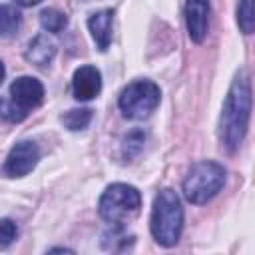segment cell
Listing matches in <instances>:
<instances>
[{"instance_id":"cell-1","label":"cell","mask_w":255,"mask_h":255,"mask_svg":"<svg viewBox=\"0 0 255 255\" xmlns=\"http://www.w3.org/2000/svg\"><path fill=\"white\" fill-rule=\"evenodd\" d=\"M249 114H251V82H249V74L245 70H239L223 102V110L219 118V141L229 153L241 145L247 133Z\"/></svg>"},{"instance_id":"cell-2","label":"cell","mask_w":255,"mask_h":255,"mask_svg":"<svg viewBox=\"0 0 255 255\" xmlns=\"http://www.w3.org/2000/svg\"><path fill=\"white\" fill-rule=\"evenodd\" d=\"M149 229L153 239L163 247H171L179 241L183 229V207L173 189H161L155 195Z\"/></svg>"},{"instance_id":"cell-3","label":"cell","mask_w":255,"mask_h":255,"mask_svg":"<svg viewBox=\"0 0 255 255\" xmlns=\"http://www.w3.org/2000/svg\"><path fill=\"white\" fill-rule=\"evenodd\" d=\"M225 183V167L217 161L203 159L195 163L183 179V195L189 203L201 205L213 199Z\"/></svg>"},{"instance_id":"cell-4","label":"cell","mask_w":255,"mask_h":255,"mask_svg":"<svg viewBox=\"0 0 255 255\" xmlns=\"http://www.w3.org/2000/svg\"><path fill=\"white\" fill-rule=\"evenodd\" d=\"M159 88L149 80H137L128 84L118 100L122 114L129 120H143L147 118L159 104Z\"/></svg>"},{"instance_id":"cell-5","label":"cell","mask_w":255,"mask_h":255,"mask_svg":"<svg viewBox=\"0 0 255 255\" xmlns=\"http://www.w3.org/2000/svg\"><path fill=\"white\" fill-rule=\"evenodd\" d=\"M139 205H141V195L133 185L114 183L102 193L98 211H100L102 219H106L110 223H120L128 215L135 213L139 209Z\"/></svg>"},{"instance_id":"cell-6","label":"cell","mask_w":255,"mask_h":255,"mask_svg":"<svg viewBox=\"0 0 255 255\" xmlns=\"http://www.w3.org/2000/svg\"><path fill=\"white\" fill-rule=\"evenodd\" d=\"M38 159H40V149L34 141H30V139L18 141L6 157L4 173L8 177H24L36 167Z\"/></svg>"},{"instance_id":"cell-7","label":"cell","mask_w":255,"mask_h":255,"mask_svg":"<svg viewBox=\"0 0 255 255\" xmlns=\"http://www.w3.org/2000/svg\"><path fill=\"white\" fill-rule=\"evenodd\" d=\"M10 100L24 112L28 114L30 110L38 108L44 100V86L40 80L32 76H20L10 84Z\"/></svg>"},{"instance_id":"cell-8","label":"cell","mask_w":255,"mask_h":255,"mask_svg":"<svg viewBox=\"0 0 255 255\" xmlns=\"http://www.w3.org/2000/svg\"><path fill=\"white\" fill-rule=\"evenodd\" d=\"M185 24L193 42H203L209 28V0H187L185 2Z\"/></svg>"},{"instance_id":"cell-9","label":"cell","mask_w":255,"mask_h":255,"mask_svg":"<svg viewBox=\"0 0 255 255\" xmlns=\"http://www.w3.org/2000/svg\"><path fill=\"white\" fill-rule=\"evenodd\" d=\"M102 90V74L94 66H80L72 78V92L74 98L80 102L94 100Z\"/></svg>"},{"instance_id":"cell-10","label":"cell","mask_w":255,"mask_h":255,"mask_svg":"<svg viewBox=\"0 0 255 255\" xmlns=\"http://www.w3.org/2000/svg\"><path fill=\"white\" fill-rule=\"evenodd\" d=\"M112 26H114V10H100L94 12L88 20V28L92 32L94 42L100 50H106L112 42Z\"/></svg>"},{"instance_id":"cell-11","label":"cell","mask_w":255,"mask_h":255,"mask_svg":"<svg viewBox=\"0 0 255 255\" xmlns=\"http://www.w3.org/2000/svg\"><path fill=\"white\" fill-rule=\"evenodd\" d=\"M56 56V44L46 36V34H38L30 40L28 48H26V60L32 62L34 66H48Z\"/></svg>"},{"instance_id":"cell-12","label":"cell","mask_w":255,"mask_h":255,"mask_svg":"<svg viewBox=\"0 0 255 255\" xmlns=\"http://www.w3.org/2000/svg\"><path fill=\"white\" fill-rule=\"evenodd\" d=\"M22 26V14L16 6L0 4V36H14Z\"/></svg>"},{"instance_id":"cell-13","label":"cell","mask_w":255,"mask_h":255,"mask_svg":"<svg viewBox=\"0 0 255 255\" xmlns=\"http://www.w3.org/2000/svg\"><path fill=\"white\" fill-rule=\"evenodd\" d=\"M40 24H42V28H44L46 32L56 34V32H62V30L66 28L68 18H66L64 12H60V10H56V8H46V10H42V14H40Z\"/></svg>"},{"instance_id":"cell-14","label":"cell","mask_w":255,"mask_h":255,"mask_svg":"<svg viewBox=\"0 0 255 255\" xmlns=\"http://www.w3.org/2000/svg\"><path fill=\"white\" fill-rule=\"evenodd\" d=\"M62 122L68 129L72 131H78V129H84L88 128V124L92 122V110L90 108H74L70 110L68 114L62 116Z\"/></svg>"},{"instance_id":"cell-15","label":"cell","mask_w":255,"mask_h":255,"mask_svg":"<svg viewBox=\"0 0 255 255\" xmlns=\"http://www.w3.org/2000/svg\"><path fill=\"white\" fill-rule=\"evenodd\" d=\"M237 24L243 34H251L255 26V16H253V0H239L237 6Z\"/></svg>"},{"instance_id":"cell-16","label":"cell","mask_w":255,"mask_h":255,"mask_svg":"<svg viewBox=\"0 0 255 255\" xmlns=\"http://www.w3.org/2000/svg\"><path fill=\"white\" fill-rule=\"evenodd\" d=\"M0 116L8 122H22L28 114H24L10 98H0Z\"/></svg>"},{"instance_id":"cell-17","label":"cell","mask_w":255,"mask_h":255,"mask_svg":"<svg viewBox=\"0 0 255 255\" xmlns=\"http://www.w3.org/2000/svg\"><path fill=\"white\" fill-rule=\"evenodd\" d=\"M143 139H145V135H143V131H131V133H128V137L124 139V153L128 155V157H133L139 149H141V145H143Z\"/></svg>"},{"instance_id":"cell-18","label":"cell","mask_w":255,"mask_h":255,"mask_svg":"<svg viewBox=\"0 0 255 255\" xmlns=\"http://www.w3.org/2000/svg\"><path fill=\"white\" fill-rule=\"evenodd\" d=\"M18 235V227L12 219H0V247H8Z\"/></svg>"},{"instance_id":"cell-19","label":"cell","mask_w":255,"mask_h":255,"mask_svg":"<svg viewBox=\"0 0 255 255\" xmlns=\"http://www.w3.org/2000/svg\"><path fill=\"white\" fill-rule=\"evenodd\" d=\"M20 6H36V4H40L42 0H16Z\"/></svg>"},{"instance_id":"cell-20","label":"cell","mask_w":255,"mask_h":255,"mask_svg":"<svg viewBox=\"0 0 255 255\" xmlns=\"http://www.w3.org/2000/svg\"><path fill=\"white\" fill-rule=\"evenodd\" d=\"M4 74H6V70H4V64L0 62V84H2V80H4Z\"/></svg>"}]
</instances>
